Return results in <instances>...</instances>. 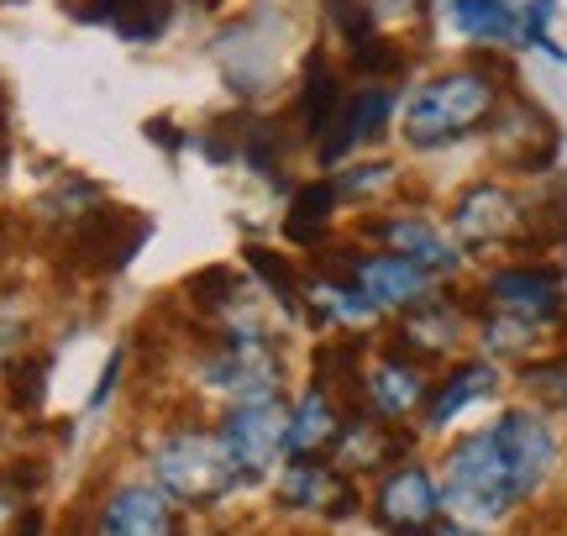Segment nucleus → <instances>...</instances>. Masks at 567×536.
Masks as SVG:
<instances>
[{"label": "nucleus", "mask_w": 567, "mask_h": 536, "mask_svg": "<svg viewBox=\"0 0 567 536\" xmlns=\"http://www.w3.org/2000/svg\"><path fill=\"white\" fill-rule=\"evenodd\" d=\"M494 105H499V90L494 80H484L478 69H457V74H442V80H431L410 101L405 111V143L410 147H446L467 137V132H478V126L494 116Z\"/></svg>", "instance_id": "obj_1"}, {"label": "nucleus", "mask_w": 567, "mask_h": 536, "mask_svg": "<svg viewBox=\"0 0 567 536\" xmlns=\"http://www.w3.org/2000/svg\"><path fill=\"white\" fill-rule=\"evenodd\" d=\"M515 478H509L505 457L494 447V436L478 432L457 442L442 463V505L463 526H494L499 516H509L515 505Z\"/></svg>", "instance_id": "obj_2"}, {"label": "nucleus", "mask_w": 567, "mask_h": 536, "mask_svg": "<svg viewBox=\"0 0 567 536\" xmlns=\"http://www.w3.org/2000/svg\"><path fill=\"white\" fill-rule=\"evenodd\" d=\"M153 474H158V484L168 495H179V499H221L226 489L243 478V468L231 463L221 436L184 432V436H168L158 447Z\"/></svg>", "instance_id": "obj_3"}, {"label": "nucleus", "mask_w": 567, "mask_h": 536, "mask_svg": "<svg viewBox=\"0 0 567 536\" xmlns=\"http://www.w3.org/2000/svg\"><path fill=\"white\" fill-rule=\"evenodd\" d=\"M488 436H494V447H499L509 478H515V495H536L542 478L551 474V463H557V442H551L547 421L536 411H505L488 426Z\"/></svg>", "instance_id": "obj_4"}, {"label": "nucleus", "mask_w": 567, "mask_h": 536, "mask_svg": "<svg viewBox=\"0 0 567 536\" xmlns=\"http://www.w3.org/2000/svg\"><path fill=\"white\" fill-rule=\"evenodd\" d=\"M373 516L389 536H431L436 532V516H442V489L431 484L425 468L405 463L379 484V499H373Z\"/></svg>", "instance_id": "obj_5"}, {"label": "nucleus", "mask_w": 567, "mask_h": 536, "mask_svg": "<svg viewBox=\"0 0 567 536\" xmlns=\"http://www.w3.org/2000/svg\"><path fill=\"white\" fill-rule=\"evenodd\" d=\"M205 379H210V390L231 394L237 405H268L279 390V358L264 337H237L231 348L205 363Z\"/></svg>", "instance_id": "obj_6"}, {"label": "nucleus", "mask_w": 567, "mask_h": 536, "mask_svg": "<svg viewBox=\"0 0 567 536\" xmlns=\"http://www.w3.org/2000/svg\"><path fill=\"white\" fill-rule=\"evenodd\" d=\"M284 436H289V415H284L274 400H268V405H237L221 426L226 453H231V463H237L243 474L274 468L284 453Z\"/></svg>", "instance_id": "obj_7"}, {"label": "nucleus", "mask_w": 567, "mask_h": 536, "mask_svg": "<svg viewBox=\"0 0 567 536\" xmlns=\"http://www.w3.org/2000/svg\"><path fill=\"white\" fill-rule=\"evenodd\" d=\"M142 243H147V221L142 216H132V210H95L74 231V258L90 274H105V268H122Z\"/></svg>", "instance_id": "obj_8"}, {"label": "nucleus", "mask_w": 567, "mask_h": 536, "mask_svg": "<svg viewBox=\"0 0 567 536\" xmlns=\"http://www.w3.org/2000/svg\"><path fill=\"white\" fill-rule=\"evenodd\" d=\"M520 221H526V216H520V200L499 185H473L463 200H457V210H452V227H457V237H463L467 248L505 243V237L520 231Z\"/></svg>", "instance_id": "obj_9"}, {"label": "nucleus", "mask_w": 567, "mask_h": 536, "mask_svg": "<svg viewBox=\"0 0 567 536\" xmlns=\"http://www.w3.org/2000/svg\"><path fill=\"white\" fill-rule=\"evenodd\" d=\"M95 536H179V520H174V505L163 489L132 484V489H116L105 499Z\"/></svg>", "instance_id": "obj_10"}, {"label": "nucleus", "mask_w": 567, "mask_h": 536, "mask_svg": "<svg viewBox=\"0 0 567 536\" xmlns=\"http://www.w3.org/2000/svg\"><path fill=\"white\" fill-rule=\"evenodd\" d=\"M488 300L499 316L515 321H547L563 306V279L551 268H505L488 279Z\"/></svg>", "instance_id": "obj_11"}, {"label": "nucleus", "mask_w": 567, "mask_h": 536, "mask_svg": "<svg viewBox=\"0 0 567 536\" xmlns=\"http://www.w3.org/2000/svg\"><path fill=\"white\" fill-rule=\"evenodd\" d=\"M279 499L295 505V511H321V516H337V520L358 511L352 484H347L337 468H321V463H310V457H295V463L284 468Z\"/></svg>", "instance_id": "obj_12"}, {"label": "nucleus", "mask_w": 567, "mask_h": 536, "mask_svg": "<svg viewBox=\"0 0 567 536\" xmlns=\"http://www.w3.org/2000/svg\"><path fill=\"white\" fill-rule=\"evenodd\" d=\"M352 285L373 300V310L379 306H421V295L431 289V274H425L421 264L400 258V252H384V258H358V264H352Z\"/></svg>", "instance_id": "obj_13"}, {"label": "nucleus", "mask_w": 567, "mask_h": 536, "mask_svg": "<svg viewBox=\"0 0 567 536\" xmlns=\"http://www.w3.org/2000/svg\"><path fill=\"white\" fill-rule=\"evenodd\" d=\"M389 111H394V90H384V84H368V90H358L352 101H342L337 122L326 126L331 137H321V158H326V164H337L347 147H358L363 137H379V126L389 122Z\"/></svg>", "instance_id": "obj_14"}, {"label": "nucleus", "mask_w": 567, "mask_h": 536, "mask_svg": "<svg viewBox=\"0 0 567 536\" xmlns=\"http://www.w3.org/2000/svg\"><path fill=\"white\" fill-rule=\"evenodd\" d=\"M331 442H342V415H337V405H331L326 390H310L300 405H295V415H289L284 453L310 457V453H321V447H331Z\"/></svg>", "instance_id": "obj_15"}, {"label": "nucleus", "mask_w": 567, "mask_h": 536, "mask_svg": "<svg viewBox=\"0 0 567 536\" xmlns=\"http://www.w3.org/2000/svg\"><path fill=\"white\" fill-rule=\"evenodd\" d=\"M379 237H384V243L400 252V258L421 264L425 274H446V268L463 264V258H457V248H452V243H446L436 227H425L421 216H400V221H384V227H379Z\"/></svg>", "instance_id": "obj_16"}, {"label": "nucleus", "mask_w": 567, "mask_h": 536, "mask_svg": "<svg viewBox=\"0 0 567 536\" xmlns=\"http://www.w3.org/2000/svg\"><path fill=\"white\" fill-rule=\"evenodd\" d=\"M488 390H494V369H488V363H463L446 384H436L431 405H425V426H431V432L446 426L452 415H463L467 405H473V400H484Z\"/></svg>", "instance_id": "obj_17"}, {"label": "nucleus", "mask_w": 567, "mask_h": 536, "mask_svg": "<svg viewBox=\"0 0 567 536\" xmlns=\"http://www.w3.org/2000/svg\"><path fill=\"white\" fill-rule=\"evenodd\" d=\"M337 111H342V90H337V74H331V63L321 53H310L305 59V90H300V122L310 137H326V126L337 122Z\"/></svg>", "instance_id": "obj_18"}, {"label": "nucleus", "mask_w": 567, "mask_h": 536, "mask_svg": "<svg viewBox=\"0 0 567 536\" xmlns=\"http://www.w3.org/2000/svg\"><path fill=\"white\" fill-rule=\"evenodd\" d=\"M421 394H425L421 373L410 369L405 358H384L379 369L368 373V400H373V411H379V415L415 411V405H421Z\"/></svg>", "instance_id": "obj_19"}, {"label": "nucleus", "mask_w": 567, "mask_h": 536, "mask_svg": "<svg viewBox=\"0 0 567 536\" xmlns=\"http://www.w3.org/2000/svg\"><path fill=\"white\" fill-rule=\"evenodd\" d=\"M452 21L463 38H484V42H515L520 38V17L505 0H452Z\"/></svg>", "instance_id": "obj_20"}, {"label": "nucleus", "mask_w": 567, "mask_h": 536, "mask_svg": "<svg viewBox=\"0 0 567 536\" xmlns=\"http://www.w3.org/2000/svg\"><path fill=\"white\" fill-rule=\"evenodd\" d=\"M331 206H337V185L295 189V200H289V221H284V237H289V243H316V237H326Z\"/></svg>", "instance_id": "obj_21"}, {"label": "nucleus", "mask_w": 567, "mask_h": 536, "mask_svg": "<svg viewBox=\"0 0 567 536\" xmlns=\"http://www.w3.org/2000/svg\"><path fill=\"white\" fill-rule=\"evenodd\" d=\"M310 300H316V310H321L326 321H373V300H368L358 285H316L310 289Z\"/></svg>", "instance_id": "obj_22"}, {"label": "nucleus", "mask_w": 567, "mask_h": 536, "mask_svg": "<svg viewBox=\"0 0 567 536\" xmlns=\"http://www.w3.org/2000/svg\"><path fill=\"white\" fill-rule=\"evenodd\" d=\"M452 337H457V316H452V310H442V306H421L405 321V342H415L421 352L452 348Z\"/></svg>", "instance_id": "obj_23"}, {"label": "nucleus", "mask_w": 567, "mask_h": 536, "mask_svg": "<svg viewBox=\"0 0 567 536\" xmlns=\"http://www.w3.org/2000/svg\"><path fill=\"white\" fill-rule=\"evenodd\" d=\"M243 258H247V264H252V268H258V274H264V279H268V289L279 295L284 306L295 310V300H300V285H295V274H289V264H279V258H274V252H268V248H247Z\"/></svg>", "instance_id": "obj_24"}, {"label": "nucleus", "mask_w": 567, "mask_h": 536, "mask_svg": "<svg viewBox=\"0 0 567 536\" xmlns=\"http://www.w3.org/2000/svg\"><path fill=\"white\" fill-rule=\"evenodd\" d=\"M526 384L542 400H551L557 411H567V358H557V363H536V369H526Z\"/></svg>", "instance_id": "obj_25"}, {"label": "nucleus", "mask_w": 567, "mask_h": 536, "mask_svg": "<svg viewBox=\"0 0 567 536\" xmlns=\"http://www.w3.org/2000/svg\"><path fill=\"white\" fill-rule=\"evenodd\" d=\"M352 63H358V69H368V74H394V69H400V53L368 32L363 42H352Z\"/></svg>", "instance_id": "obj_26"}, {"label": "nucleus", "mask_w": 567, "mask_h": 536, "mask_svg": "<svg viewBox=\"0 0 567 536\" xmlns=\"http://www.w3.org/2000/svg\"><path fill=\"white\" fill-rule=\"evenodd\" d=\"M11 379H17L11 400H17V405H38V400H42V379H48V358H38V363H32V358H21L17 369H11Z\"/></svg>", "instance_id": "obj_27"}, {"label": "nucleus", "mask_w": 567, "mask_h": 536, "mask_svg": "<svg viewBox=\"0 0 567 536\" xmlns=\"http://www.w3.org/2000/svg\"><path fill=\"white\" fill-rule=\"evenodd\" d=\"M389 164H363V168H347L342 179H337V195H373V189L389 185Z\"/></svg>", "instance_id": "obj_28"}, {"label": "nucleus", "mask_w": 567, "mask_h": 536, "mask_svg": "<svg viewBox=\"0 0 567 536\" xmlns=\"http://www.w3.org/2000/svg\"><path fill=\"white\" fill-rule=\"evenodd\" d=\"M488 337V348H499V352H515V348H526V337H530V321H515V316H494L484 327Z\"/></svg>", "instance_id": "obj_29"}, {"label": "nucleus", "mask_w": 567, "mask_h": 536, "mask_svg": "<svg viewBox=\"0 0 567 536\" xmlns=\"http://www.w3.org/2000/svg\"><path fill=\"white\" fill-rule=\"evenodd\" d=\"M189 289L200 295V306H226L231 300V268H205L200 279H189Z\"/></svg>", "instance_id": "obj_30"}, {"label": "nucleus", "mask_w": 567, "mask_h": 536, "mask_svg": "<svg viewBox=\"0 0 567 536\" xmlns=\"http://www.w3.org/2000/svg\"><path fill=\"white\" fill-rule=\"evenodd\" d=\"M116 373H122V358H111L101 373V384H95V394H90V405H105V394H111V384H116Z\"/></svg>", "instance_id": "obj_31"}, {"label": "nucleus", "mask_w": 567, "mask_h": 536, "mask_svg": "<svg viewBox=\"0 0 567 536\" xmlns=\"http://www.w3.org/2000/svg\"><path fill=\"white\" fill-rule=\"evenodd\" d=\"M6 536H42V511H21V520Z\"/></svg>", "instance_id": "obj_32"}, {"label": "nucleus", "mask_w": 567, "mask_h": 536, "mask_svg": "<svg viewBox=\"0 0 567 536\" xmlns=\"http://www.w3.org/2000/svg\"><path fill=\"white\" fill-rule=\"evenodd\" d=\"M431 536H473V526H436Z\"/></svg>", "instance_id": "obj_33"}, {"label": "nucleus", "mask_w": 567, "mask_h": 536, "mask_svg": "<svg viewBox=\"0 0 567 536\" xmlns=\"http://www.w3.org/2000/svg\"><path fill=\"white\" fill-rule=\"evenodd\" d=\"M6 511H11V484H0V520H6Z\"/></svg>", "instance_id": "obj_34"}]
</instances>
